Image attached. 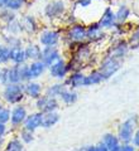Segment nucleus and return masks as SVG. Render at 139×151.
<instances>
[{"instance_id": "f257e3e1", "label": "nucleus", "mask_w": 139, "mask_h": 151, "mask_svg": "<svg viewBox=\"0 0 139 151\" xmlns=\"http://www.w3.org/2000/svg\"><path fill=\"white\" fill-rule=\"evenodd\" d=\"M24 83H12L4 86L1 98L9 105H19L24 100Z\"/></svg>"}, {"instance_id": "f03ea898", "label": "nucleus", "mask_w": 139, "mask_h": 151, "mask_svg": "<svg viewBox=\"0 0 139 151\" xmlns=\"http://www.w3.org/2000/svg\"><path fill=\"white\" fill-rule=\"evenodd\" d=\"M138 126V117L132 116L127 119L125 121L120 124L118 130V139L120 140L122 144H130L133 140V135L137 130Z\"/></svg>"}, {"instance_id": "7ed1b4c3", "label": "nucleus", "mask_w": 139, "mask_h": 151, "mask_svg": "<svg viewBox=\"0 0 139 151\" xmlns=\"http://www.w3.org/2000/svg\"><path fill=\"white\" fill-rule=\"evenodd\" d=\"M67 12V5L65 3V0H52L44 8V15L55 20V19H60L66 14Z\"/></svg>"}, {"instance_id": "20e7f679", "label": "nucleus", "mask_w": 139, "mask_h": 151, "mask_svg": "<svg viewBox=\"0 0 139 151\" xmlns=\"http://www.w3.org/2000/svg\"><path fill=\"white\" fill-rule=\"evenodd\" d=\"M119 68H120V60L108 55L106 58L100 63L99 72L103 74L104 79H109L110 77H113V76L118 72Z\"/></svg>"}, {"instance_id": "39448f33", "label": "nucleus", "mask_w": 139, "mask_h": 151, "mask_svg": "<svg viewBox=\"0 0 139 151\" xmlns=\"http://www.w3.org/2000/svg\"><path fill=\"white\" fill-rule=\"evenodd\" d=\"M60 107V102L58 98L55 97H49L44 94V96H41L39 98L36 100V108L38 112L41 113H47V112H53L57 111Z\"/></svg>"}, {"instance_id": "423d86ee", "label": "nucleus", "mask_w": 139, "mask_h": 151, "mask_svg": "<svg viewBox=\"0 0 139 151\" xmlns=\"http://www.w3.org/2000/svg\"><path fill=\"white\" fill-rule=\"evenodd\" d=\"M66 37L71 43H84L86 40V27L84 24H79V23L71 24L66 33Z\"/></svg>"}, {"instance_id": "0eeeda50", "label": "nucleus", "mask_w": 139, "mask_h": 151, "mask_svg": "<svg viewBox=\"0 0 139 151\" xmlns=\"http://www.w3.org/2000/svg\"><path fill=\"white\" fill-rule=\"evenodd\" d=\"M61 40V33L55 29H46L39 34V44L42 47H56Z\"/></svg>"}, {"instance_id": "6e6552de", "label": "nucleus", "mask_w": 139, "mask_h": 151, "mask_svg": "<svg viewBox=\"0 0 139 151\" xmlns=\"http://www.w3.org/2000/svg\"><path fill=\"white\" fill-rule=\"evenodd\" d=\"M27 116H28V112H27L25 106H23L22 103L17 105L10 111V121L9 122L12 124V127H14V129L22 127L23 124H24V120H25Z\"/></svg>"}, {"instance_id": "1a4fd4ad", "label": "nucleus", "mask_w": 139, "mask_h": 151, "mask_svg": "<svg viewBox=\"0 0 139 151\" xmlns=\"http://www.w3.org/2000/svg\"><path fill=\"white\" fill-rule=\"evenodd\" d=\"M51 77H53L56 79H65L68 73V64L63 58H60L58 60H56L53 64H51L48 67Z\"/></svg>"}, {"instance_id": "9d476101", "label": "nucleus", "mask_w": 139, "mask_h": 151, "mask_svg": "<svg viewBox=\"0 0 139 151\" xmlns=\"http://www.w3.org/2000/svg\"><path fill=\"white\" fill-rule=\"evenodd\" d=\"M61 57V52L58 50V48L56 47H42V53H41V59L43 63L47 65V68L49 67L51 64H53L56 60H58Z\"/></svg>"}, {"instance_id": "9b49d317", "label": "nucleus", "mask_w": 139, "mask_h": 151, "mask_svg": "<svg viewBox=\"0 0 139 151\" xmlns=\"http://www.w3.org/2000/svg\"><path fill=\"white\" fill-rule=\"evenodd\" d=\"M42 116L43 113L41 112H32V113H28V116L25 117L24 120V124H23V129H25L28 131H32L34 132L36 130H38L39 127H42Z\"/></svg>"}, {"instance_id": "f8f14e48", "label": "nucleus", "mask_w": 139, "mask_h": 151, "mask_svg": "<svg viewBox=\"0 0 139 151\" xmlns=\"http://www.w3.org/2000/svg\"><path fill=\"white\" fill-rule=\"evenodd\" d=\"M19 23H20L23 33L34 34V33L38 30V23L36 20V18L32 17V15H23L20 19H19Z\"/></svg>"}, {"instance_id": "ddd939ff", "label": "nucleus", "mask_w": 139, "mask_h": 151, "mask_svg": "<svg viewBox=\"0 0 139 151\" xmlns=\"http://www.w3.org/2000/svg\"><path fill=\"white\" fill-rule=\"evenodd\" d=\"M105 35V32L101 27L99 25V23H92L86 28V39L90 42H98L101 40Z\"/></svg>"}, {"instance_id": "4468645a", "label": "nucleus", "mask_w": 139, "mask_h": 151, "mask_svg": "<svg viewBox=\"0 0 139 151\" xmlns=\"http://www.w3.org/2000/svg\"><path fill=\"white\" fill-rule=\"evenodd\" d=\"M99 25L103 29H110V28L116 27V20H115V13L111 8H106L103 13V17L99 20Z\"/></svg>"}, {"instance_id": "2eb2a0df", "label": "nucleus", "mask_w": 139, "mask_h": 151, "mask_svg": "<svg viewBox=\"0 0 139 151\" xmlns=\"http://www.w3.org/2000/svg\"><path fill=\"white\" fill-rule=\"evenodd\" d=\"M85 76L82 72L80 70H76L72 72L68 77L66 78L65 84L68 88H79V87H85Z\"/></svg>"}, {"instance_id": "dca6fc26", "label": "nucleus", "mask_w": 139, "mask_h": 151, "mask_svg": "<svg viewBox=\"0 0 139 151\" xmlns=\"http://www.w3.org/2000/svg\"><path fill=\"white\" fill-rule=\"evenodd\" d=\"M28 68H29V78L31 81H34V79L42 77L44 72L47 70V65L42 62V60H33L28 64Z\"/></svg>"}, {"instance_id": "f3484780", "label": "nucleus", "mask_w": 139, "mask_h": 151, "mask_svg": "<svg viewBox=\"0 0 139 151\" xmlns=\"http://www.w3.org/2000/svg\"><path fill=\"white\" fill-rule=\"evenodd\" d=\"M24 94L32 100H37L42 96V86L36 81H28L24 83Z\"/></svg>"}, {"instance_id": "a211bd4d", "label": "nucleus", "mask_w": 139, "mask_h": 151, "mask_svg": "<svg viewBox=\"0 0 139 151\" xmlns=\"http://www.w3.org/2000/svg\"><path fill=\"white\" fill-rule=\"evenodd\" d=\"M101 142L106 146V149L109 151H119L120 150V146H122L120 140L114 134H105Z\"/></svg>"}, {"instance_id": "6ab92c4d", "label": "nucleus", "mask_w": 139, "mask_h": 151, "mask_svg": "<svg viewBox=\"0 0 139 151\" xmlns=\"http://www.w3.org/2000/svg\"><path fill=\"white\" fill-rule=\"evenodd\" d=\"M91 58V50L87 45H80L79 49L75 52L74 55V62H76L77 64H85L87 60Z\"/></svg>"}, {"instance_id": "aec40b11", "label": "nucleus", "mask_w": 139, "mask_h": 151, "mask_svg": "<svg viewBox=\"0 0 139 151\" xmlns=\"http://www.w3.org/2000/svg\"><path fill=\"white\" fill-rule=\"evenodd\" d=\"M10 62L13 64L27 63V55H25L24 48H22V47H14V48H10Z\"/></svg>"}, {"instance_id": "412c9836", "label": "nucleus", "mask_w": 139, "mask_h": 151, "mask_svg": "<svg viewBox=\"0 0 139 151\" xmlns=\"http://www.w3.org/2000/svg\"><path fill=\"white\" fill-rule=\"evenodd\" d=\"M129 43H127V42H120L119 44L116 45H114L113 48H111V52H110V57H113V58L115 59H119L120 60L122 58H124L127 54H128V52H129Z\"/></svg>"}, {"instance_id": "4be33fe9", "label": "nucleus", "mask_w": 139, "mask_h": 151, "mask_svg": "<svg viewBox=\"0 0 139 151\" xmlns=\"http://www.w3.org/2000/svg\"><path fill=\"white\" fill-rule=\"evenodd\" d=\"M25 55H27V60H39L41 59V53H42V48L39 44H36V43H29L25 48Z\"/></svg>"}, {"instance_id": "5701e85b", "label": "nucleus", "mask_w": 139, "mask_h": 151, "mask_svg": "<svg viewBox=\"0 0 139 151\" xmlns=\"http://www.w3.org/2000/svg\"><path fill=\"white\" fill-rule=\"evenodd\" d=\"M60 119H61V116H60V113L57 111L43 113V116H42V127L43 129H51L52 126L58 124Z\"/></svg>"}, {"instance_id": "b1692460", "label": "nucleus", "mask_w": 139, "mask_h": 151, "mask_svg": "<svg viewBox=\"0 0 139 151\" xmlns=\"http://www.w3.org/2000/svg\"><path fill=\"white\" fill-rule=\"evenodd\" d=\"M103 81H105L103 74L99 72V69L92 70L91 73L85 76V87L87 86H95V84H100Z\"/></svg>"}, {"instance_id": "393cba45", "label": "nucleus", "mask_w": 139, "mask_h": 151, "mask_svg": "<svg viewBox=\"0 0 139 151\" xmlns=\"http://www.w3.org/2000/svg\"><path fill=\"white\" fill-rule=\"evenodd\" d=\"M67 88V86L65 83H55L51 84V86L46 89V94L49 97H55V98H60V96L62 94V92Z\"/></svg>"}, {"instance_id": "a878e982", "label": "nucleus", "mask_w": 139, "mask_h": 151, "mask_svg": "<svg viewBox=\"0 0 139 151\" xmlns=\"http://www.w3.org/2000/svg\"><path fill=\"white\" fill-rule=\"evenodd\" d=\"M1 151H24V144L22 142L19 137H14L4 145Z\"/></svg>"}, {"instance_id": "bb28decb", "label": "nucleus", "mask_w": 139, "mask_h": 151, "mask_svg": "<svg viewBox=\"0 0 139 151\" xmlns=\"http://www.w3.org/2000/svg\"><path fill=\"white\" fill-rule=\"evenodd\" d=\"M60 100L63 102L65 105H72V103H75L77 101V93H76L72 88L67 87L60 96Z\"/></svg>"}, {"instance_id": "cd10ccee", "label": "nucleus", "mask_w": 139, "mask_h": 151, "mask_svg": "<svg viewBox=\"0 0 139 151\" xmlns=\"http://www.w3.org/2000/svg\"><path fill=\"white\" fill-rule=\"evenodd\" d=\"M130 17V9L127 5H122L119 6V9L115 12V20H116V24H123V23L127 22V19Z\"/></svg>"}, {"instance_id": "c85d7f7f", "label": "nucleus", "mask_w": 139, "mask_h": 151, "mask_svg": "<svg viewBox=\"0 0 139 151\" xmlns=\"http://www.w3.org/2000/svg\"><path fill=\"white\" fill-rule=\"evenodd\" d=\"M4 30L7 32V35H19L20 33H23L20 23H19V19H15V20L9 23V24H5Z\"/></svg>"}, {"instance_id": "c756f323", "label": "nucleus", "mask_w": 139, "mask_h": 151, "mask_svg": "<svg viewBox=\"0 0 139 151\" xmlns=\"http://www.w3.org/2000/svg\"><path fill=\"white\" fill-rule=\"evenodd\" d=\"M15 19H17L15 12L9 10L8 8L1 9V10H0V20H1L3 23H5V24H9V23L14 22Z\"/></svg>"}, {"instance_id": "7c9ffc66", "label": "nucleus", "mask_w": 139, "mask_h": 151, "mask_svg": "<svg viewBox=\"0 0 139 151\" xmlns=\"http://www.w3.org/2000/svg\"><path fill=\"white\" fill-rule=\"evenodd\" d=\"M8 62H10V48L0 43V64H7Z\"/></svg>"}, {"instance_id": "2f4dec72", "label": "nucleus", "mask_w": 139, "mask_h": 151, "mask_svg": "<svg viewBox=\"0 0 139 151\" xmlns=\"http://www.w3.org/2000/svg\"><path fill=\"white\" fill-rule=\"evenodd\" d=\"M18 72H19V78H20L22 83H25L28 81H31L29 78V68H28V64H18Z\"/></svg>"}, {"instance_id": "473e14b6", "label": "nucleus", "mask_w": 139, "mask_h": 151, "mask_svg": "<svg viewBox=\"0 0 139 151\" xmlns=\"http://www.w3.org/2000/svg\"><path fill=\"white\" fill-rule=\"evenodd\" d=\"M33 134H34V132L23 129L19 131V139H20L23 144H31V142H33V140H34V135Z\"/></svg>"}, {"instance_id": "72a5a7b5", "label": "nucleus", "mask_w": 139, "mask_h": 151, "mask_svg": "<svg viewBox=\"0 0 139 151\" xmlns=\"http://www.w3.org/2000/svg\"><path fill=\"white\" fill-rule=\"evenodd\" d=\"M27 0H9L7 8L12 12H18L25 5Z\"/></svg>"}, {"instance_id": "f704fd0d", "label": "nucleus", "mask_w": 139, "mask_h": 151, "mask_svg": "<svg viewBox=\"0 0 139 151\" xmlns=\"http://www.w3.org/2000/svg\"><path fill=\"white\" fill-rule=\"evenodd\" d=\"M129 47L130 48H139V27L132 33L129 39Z\"/></svg>"}, {"instance_id": "c9c22d12", "label": "nucleus", "mask_w": 139, "mask_h": 151, "mask_svg": "<svg viewBox=\"0 0 139 151\" xmlns=\"http://www.w3.org/2000/svg\"><path fill=\"white\" fill-rule=\"evenodd\" d=\"M10 121V110L7 107H0V122L1 124H8Z\"/></svg>"}, {"instance_id": "e433bc0d", "label": "nucleus", "mask_w": 139, "mask_h": 151, "mask_svg": "<svg viewBox=\"0 0 139 151\" xmlns=\"http://www.w3.org/2000/svg\"><path fill=\"white\" fill-rule=\"evenodd\" d=\"M119 151H137V149H135V146L132 144H122Z\"/></svg>"}, {"instance_id": "4c0bfd02", "label": "nucleus", "mask_w": 139, "mask_h": 151, "mask_svg": "<svg viewBox=\"0 0 139 151\" xmlns=\"http://www.w3.org/2000/svg\"><path fill=\"white\" fill-rule=\"evenodd\" d=\"M133 145L135 146V147H138L139 149V129L134 132V135H133Z\"/></svg>"}, {"instance_id": "58836bf2", "label": "nucleus", "mask_w": 139, "mask_h": 151, "mask_svg": "<svg viewBox=\"0 0 139 151\" xmlns=\"http://www.w3.org/2000/svg\"><path fill=\"white\" fill-rule=\"evenodd\" d=\"M91 4V0H77V5L81 8H86Z\"/></svg>"}, {"instance_id": "ea45409f", "label": "nucleus", "mask_w": 139, "mask_h": 151, "mask_svg": "<svg viewBox=\"0 0 139 151\" xmlns=\"http://www.w3.org/2000/svg\"><path fill=\"white\" fill-rule=\"evenodd\" d=\"M7 131H8V126L5 124H1V122H0V136L4 137L7 134Z\"/></svg>"}, {"instance_id": "a19ab883", "label": "nucleus", "mask_w": 139, "mask_h": 151, "mask_svg": "<svg viewBox=\"0 0 139 151\" xmlns=\"http://www.w3.org/2000/svg\"><path fill=\"white\" fill-rule=\"evenodd\" d=\"M95 150H96V151H109V150L106 149V146H105L103 142L95 145Z\"/></svg>"}, {"instance_id": "79ce46f5", "label": "nucleus", "mask_w": 139, "mask_h": 151, "mask_svg": "<svg viewBox=\"0 0 139 151\" xmlns=\"http://www.w3.org/2000/svg\"><path fill=\"white\" fill-rule=\"evenodd\" d=\"M8 1H9V0H0V10H1V9H5V8H7Z\"/></svg>"}, {"instance_id": "37998d69", "label": "nucleus", "mask_w": 139, "mask_h": 151, "mask_svg": "<svg viewBox=\"0 0 139 151\" xmlns=\"http://www.w3.org/2000/svg\"><path fill=\"white\" fill-rule=\"evenodd\" d=\"M4 145H5V141H4V137H1L0 136V150H1L4 147Z\"/></svg>"}, {"instance_id": "c03bdc74", "label": "nucleus", "mask_w": 139, "mask_h": 151, "mask_svg": "<svg viewBox=\"0 0 139 151\" xmlns=\"http://www.w3.org/2000/svg\"><path fill=\"white\" fill-rule=\"evenodd\" d=\"M0 107H1V100H0Z\"/></svg>"}, {"instance_id": "a18cd8bd", "label": "nucleus", "mask_w": 139, "mask_h": 151, "mask_svg": "<svg viewBox=\"0 0 139 151\" xmlns=\"http://www.w3.org/2000/svg\"><path fill=\"white\" fill-rule=\"evenodd\" d=\"M91 1H92V0H91Z\"/></svg>"}]
</instances>
